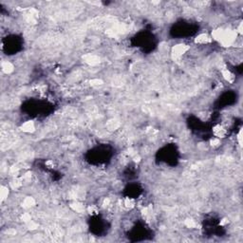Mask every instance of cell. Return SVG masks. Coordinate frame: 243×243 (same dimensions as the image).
I'll return each mask as SVG.
<instances>
[{
	"mask_svg": "<svg viewBox=\"0 0 243 243\" xmlns=\"http://www.w3.org/2000/svg\"><path fill=\"white\" fill-rule=\"evenodd\" d=\"M212 132H213V135L215 136V138H218V139H223L225 137H227L228 135V129L225 127L224 125H220V124H218V125H215L213 126V129H212Z\"/></svg>",
	"mask_w": 243,
	"mask_h": 243,
	"instance_id": "obj_1",
	"label": "cell"
},
{
	"mask_svg": "<svg viewBox=\"0 0 243 243\" xmlns=\"http://www.w3.org/2000/svg\"><path fill=\"white\" fill-rule=\"evenodd\" d=\"M188 49H189V47L184 45V44L176 45L175 47H173V49H172V55H173V57H174V58H180L184 53H186V51Z\"/></svg>",
	"mask_w": 243,
	"mask_h": 243,
	"instance_id": "obj_2",
	"label": "cell"
},
{
	"mask_svg": "<svg viewBox=\"0 0 243 243\" xmlns=\"http://www.w3.org/2000/svg\"><path fill=\"white\" fill-rule=\"evenodd\" d=\"M212 42V37L207 33H201L196 37L195 43L198 45H206Z\"/></svg>",
	"mask_w": 243,
	"mask_h": 243,
	"instance_id": "obj_3",
	"label": "cell"
},
{
	"mask_svg": "<svg viewBox=\"0 0 243 243\" xmlns=\"http://www.w3.org/2000/svg\"><path fill=\"white\" fill-rule=\"evenodd\" d=\"M221 75L224 78V80L227 81L228 83H231L232 84V83L235 82V79H236L235 75H234L232 73V71H229L228 68H223L222 71H221Z\"/></svg>",
	"mask_w": 243,
	"mask_h": 243,
	"instance_id": "obj_4",
	"label": "cell"
},
{
	"mask_svg": "<svg viewBox=\"0 0 243 243\" xmlns=\"http://www.w3.org/2000/svg\"><path fill=\"white\" fill-rule=\"evenodd\" d=\"M21 128H22V130L24 132L31 133V132L34 131V129H35V125H34V123L32 121H27L22 125Z\"/></svg>",
	"mask_w": 243,
	"mask_h": 243,
	"instance_id": "obj_5",
	"label": "cell"
},
{
	"mask_svg": "<svg viewBox=\"0 0 243 243\" xmlns=\"http://www.w3.org/2000/svg\"><path fill=\"white\" fill-rule=\"evenodd\" d=\"M1 67H2V71L7 74L13 71V65L10 62H3L1 65Z\"/></svg>",
	"mask_w": 243,
	"mask_h": 243,
	"instance_id": "obj_6",
	"label": "cell"
},
{
	"mask_svg": "<svg viewBox=\"0 0 243 243\" xmlns=\"http://www.w3.org/2000/svg\"><path fill=\"white\" fill-rule=\"evenodd\" d=\"M9 195V188L7 186L2 185L1 189H0V198H1V201H5V199L8 198Z\"/></svg>",
	"mask_w": 243,
	"mask_h": 243,
	"instance_id": "obj_7",
	"label": "cell"
},
{
	"mask_svg": "<svg viewBox=\"0 0 243 243\" xmlns=\"http://www.w3.org/2000/svg\"><path fill=\"white\" fill-rule=\"evenodd\" d=\"M124 206L125 208H133L135 206V201L132 198H126L124 201Z\"/></svg>",
	"mask_w": 243,
	"mask_h": 243,
	"instance_id": "obj_8",
	"label": "cell"
},
{
	"mask_svg": "<svg viewBox=\"0 0 243 243\" xmlns=\"http://www.w3.org/2000/svg\"><path fill=\"white\" fill-rule=\"evenodd\" d=\"M23 204H24V207L25 208H30V207H31L34 204V201H33L31 198H27L24 201Z\"/></svg>",
	"mask_w": 243,
	"mask_h": 243,
	"instance_id": "obj_9",
	"label": "cell"
},
{
	"mask_svg": "<svg viewBox=\"0 0 243 243\" xmlns=\"http://www.w3.org/2000/svg\"><path fill=\"white\" fill-rule=\"evenodd\" d=\"M31 216L29 214H23L22 216V219L25 221V222H30L31 221Z\"/></svg>",
	"mask_w": 243,
	"mask_h": 243,
	"instance_id": "obj_10",
	"label": "cell"
},
{
	"mask_svg": "<svg viewBox=\"0 0 243 243\" xmlns=\"http://www.w3.org/2000/svg\"><path fill=\"white\" fill-rule=\"evenodd\" d=\"M186 225L188 227H190V228H193V227H195V221L194 220H187L186 221Z\"/></svg>",
	"mask_w": 243,
	"mask_h": 243,
	"instance_id": "obj_11",
	"label": "cell"
}]
</instances>
